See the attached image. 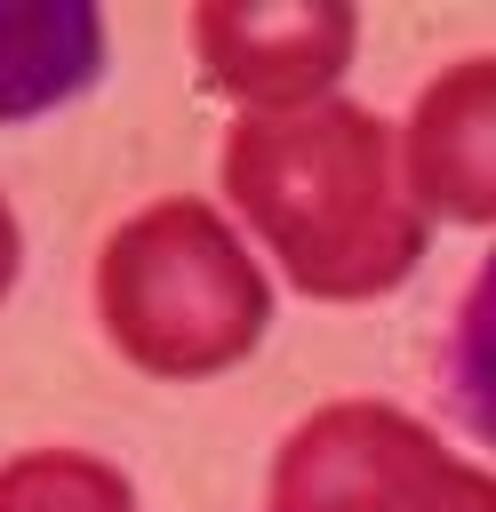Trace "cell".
Here are the masks:
<instances>
[{
    "label": "cell",
    "instance_id": "9c48e42d",
    "mask_svg": "<svg viewBox=\"0 0 496 512\" xmlns=\"http://www.w3.org/2000/svg\"><path fill=\"white\" fill-rule=\"evenodd\" d=\"M16 264H24V232H16V208L0 200V296L16 288Z\"/></svg>",
    "mask_w": 496,
    "mask_h": 512
},
{
    "label": "cell",
    "instance_id": "3957f363",
    "mask_svg": "<svg viewBox=\"0 0 496 512\" xmlns=\"http://www.w3.org/2000/svg\"><path fill=\"white\" fill-rule=\"evenodd\" d=\"M264 512H496V472L384 400H328L280 440Z\"/></svg>",
    "mask_w": 496,
    "mask_h": 512
},
{
    "label": "cell",
    "instance_id": "5b68a950",
    "mask_svg": "<svg viewBox=\"0 0 496 512\" xmlns=\"http://www.w3.org/2000/svg\"><path fill=\"white\" fill-rule=\"evenodd\" d=\"M400 168L424 216L496 224V56L448 64L400 128Z\"/></svg>",
    "mask_w": 496,
    "mask_h": 512
},
{
    "label": "cell",
    "instance_id": "277c9868",
    "mask_svg": "<svg viewBox=\"0 0 496 512\" xmlns=\"http://www.w3.org/2000/svg\"><path fill=\"white\" fill-rule=\"evenodd\" d=\"M352 8H192V56L208 72V88L240 96L248 112H288V104H320L328 80L352 64Z\"/></svg>",
    "mask_w": 496,
    "mask_h": 512
},
{
    "label": "cell",
    "instance_id": "6da1fadb",
    "mask_svg": "<svg viewBox=\"0 0 496 512\" xmlns=\"http://www.w3.org/2000/svg\"><path fill=\"white\" fill-rule=\"evenodd\" d=\"M224 200L320 304H368L432 248V216L408 192L392 120L344 96L240 112L224 136Z\"/></svg>",
    "mask_w": 496,
    "mask_h": 512
},
{
    "label": "cell",
    "instance_id": "7a4b0ae2",
    "mask_svg": "<svg viewBox=\"0 0 496 512\" xmlns=\"http://www.w3.org/2000/svg\"><path fill=\"white\" fill-rule=\"evenodd\" d=\"M96 320L144 376L200 384L240 368L272 328V280L208 200L136 208L96 256Z\"/></svg>",
    "mask_w": 496,
    "mask_h": 512
},
{
    "label": "cell",
    "instance_id": "8992f818",
    "mask_svg": "<svg viewBox=\"0 0 496 512\" xmlns=\"http://www.w3.org/2000/svg\"><path fill=\"white\" fill-rule=\"evenodd\" d=\"M104 72V16L80 0L0 8V128L72 104Z\"/></svg>",
    "mask_w": 496,
    "mask_h": 512
},
{
    "label": "cell",
    "instance_id": "52a82bcc",
    "mask_svg": "<svg viewBox=\"0 0 496 512\" xmlns=\"http://www.w3.org/2000/svg\"><path fill=\"white\" fill-rule=\"evenodd\" d=\"M440 400L480 448H496V248L456 296V320L440 344Z\"/></svg>",
    "mask_w": 496,
    "mask_h": 512
},
{
    "label": "cell",
    "instance_id": "ba28073f",
    "mask_svg": "<svg viewBox=\"0 0 496 512\" xmlns=\"http://www.w3.org/2000/svg\"><path fill=\"white\" fill-rule=\"evenodd\" d=\"M0 512H136V488L80 448H32L0 464Z\"/></svg>",
    "mask_w": 496,
    "mask_h": 512
}]
</instances>
